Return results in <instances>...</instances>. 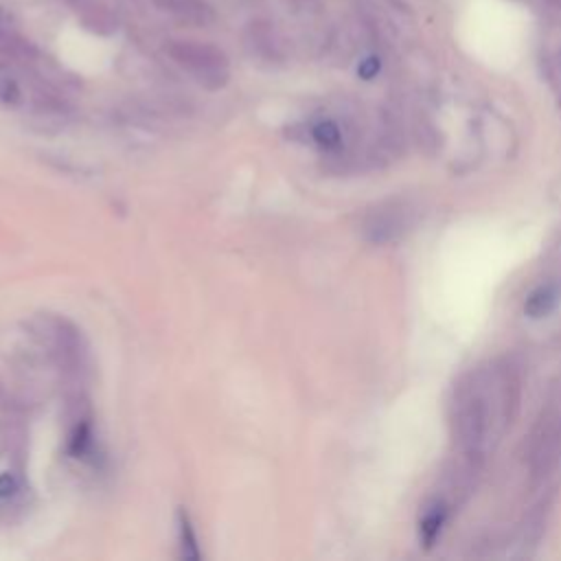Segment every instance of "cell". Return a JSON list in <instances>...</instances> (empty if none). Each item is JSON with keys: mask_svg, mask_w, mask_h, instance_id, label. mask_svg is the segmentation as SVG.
Instances as JSON below:
<instances>
[{"mask_svg": "<svg viewBox=\"0 0 561 561\" xmlns=\"http://www.w3.org/2000/svg\"><path fill=\"white\" fill-rule=\"evenodd\" d=\"M495 379H486L484 375H476L465 392L462 405V434L471 447H480L495 436V425L506 421V410L511 405V386L508 377H502L495 386Z\"/></svg>", "mask_w": 561, "mask_h": 561, "instance_id": "6da1fadb", "label": "cell"}, {"mask_svg": "<svg viewBox=\"0 0 561 561\" xmlns=\"http://www.w3.org/2000/svg\"><path fill=\"white\" fill-rule=\"evenodd\" d=\"M169 55L182 66L197 83L208 90H219L230 79L228 57L213 44L204 42H171Z\"/></svg>", "mask_w": 561, "mask_h": 561, "instance_id": "7a4b0ae2", "label": "cell"}, {"mask_svg": "<svg viewBox=\"0 0 561 561\" xmlns=\"http://www.w3.org/2000/svg\"><path fill=\"white\" fill-rule=\"evenodd\" d=\"M46 337L50 353L66 370H81L85 362V346L81 331L66 318H50L46 322Z\"/></svg>", "mask_w": 561, "mask_h": 561, "instance_id": "3957f363", "label": "cell"}, {"mask_svg": "<svg viewBox=\"0 0 561 561\" xmlns=\"http://www.w3.org/2000/svg\"><path fill=\"white\" fill-rule=\"evenodd\" d=\"M156 7L175 20L193 26H206L213 22L215 13L206 0H153Z\"/></svg>", "mask_w": 561, "mask_h": 561, "instance_id": "277c9868", "label": "cell"}, {"mask_svg": "<svg viewBox=\"0 0 561 561\" xmlns=\"http://www.w3.org/2000/svg\"><path fill=\"white\" fill-rule=\"evenodd\" d=\"M559 302V287L557 285H539L528 298H526V313L530 318H541V316H548Z\"/></svg>", "mask_w": 561, "mask_h": 561, "instance_id": "5b68a950", "label": "cell"}, {"mask_svg": "<svg viewBox=\"0 0 561 561\" xmlns=\"http://www.w3.org/2000/svg\"><path fill=\"white\" fill-rule=\"evenodd\" d=\"M311 138L316 140L318 147L327 149V151H337L342 147V129L335 121H318L313 127H311Z\"/></svg>", "mask_w": 561, "mask_h": 561, "instance_id": "8992f818", "label": "cell"}, {"mask_svg": "<svg viewBox=\"0 0 561 561\" xmlns=\"http://www.w3.org/2000/svg\"><path fill=\"white\" fill-rule=\"evenodd\" d=\"M178 539H180V552H182L184 559H199V546H197L195 528H193L186 511L178 513Z\"/></svg>", "mask_w": 561, "mask_h": 561, "instance_id": "52a82bcc", "label": "cell"}, {"mask_svg": "<svg viewBox=\"0 0 561 561\" xmlns=\"http://www.w3.org/2000/svg\"><path fill=\"white\" fill-rule=\"evenodd\" d=\"M443 522H445V508L443 506H434L430 508L423 519H421V539L425 546H432L443 528Z\"/></svg>", "mask_w": 561, "mask_h": 561, "instance_id": "ba28073f", "label": "cell"}, {"mask_svg": "<svg viewBox=\"0 0 561 561\" xmlns=\"http://www.w3.org/2000/svg\"><path fill=\"white\" fill-rule=\"evenodd\" d=\"M0 103L7 107H15L22 103L20 83L7 72H0Z\"/></svg>", "mask_w": 561, "mask_h": 561, "instance_id": "9c48e42d", "label": "cell"}, {"mask_svg": "<svg viewBox=\"0 0 561 561\" xmlns=\"http://www.w3.org/2000/svg\"><path fill=\"white\" fill-rule=\"evenodd\" d=\"M357 72H359L362 79H373V77L379 72V59H377V57H366V59L359 64Z\"/></svg>", "mask_w": 561, "mask_h": 561, "instance_id": "30bf717a", "label": "cell"}, {"mask_svg": "<svg viewBox=\"0 0 561 561\" xmlns=\"http://www.w3.org/2000/svg\"><path fill=\"white\" fill-rule=\"evenodd\" d=\"M18 491V480L11 473L0 476V497H11Z\"/></svg>", "mask_w": 561, "mask_h": 561, "instance_id": "8fae6325", "label": "cell"}, {"mask_svg": "<svg viewBox=\"0 0 561 561\" xmlns=\"http://www.w3.org/2000/svg\"><path fill=\"white\" fill-rule=\"evenodd\" d=\"M4 397H7V392H4V388H2V386H0V403H2V401H4Z\"/></svg>", "mask_w": 561, "mask_h": 561, "instance_id": "7c38bea8", "label": "cell"}]
</instances>
